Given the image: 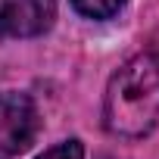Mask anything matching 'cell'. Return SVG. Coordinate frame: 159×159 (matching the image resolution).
<instances>
[{
    "label": "cell",
    "mask_w": 159,
    "mask_h": 159,
    "mask_svg": "<svg viewBox=\"0 0 159 159\" xmlns=\"http://www.w3.org/2000/svg\"><path fill=\"white\" fill-rule=\"evenodd\" d=\"M128 0H72V7L88 19H112L122 13Z\"/></svg>",
    "instance_id": "4"
},
{
    "label": "cell",
    "mask_w": 159,
    "mask_h": 159,
    "mask_svg": "<svg viewBox=\"0 0 159 159\" xmlns=\"http://www.w3.org/2000/svg\"><path fill=\"white\" fill-rule=\"evenodd\" d=\"M159 122V53L131 56L103 97V125L116 137H143Z\"/></svg>",
    "instance_id": "1"
},
{
    "label": "cell",
    "mask_w": 159,
    "mask_h": 159,
    "mask_svg": "<svg viewBox=\"0 0 159 159\" xmlns=\"http://www.w3.org/2000/svg\"><path fill=\"white\" fill-rule=\"evenodd\" d=\"M97 159H116V156H97Z\"/></svg>",
    "instance_id": "6"
},
{
    "label": "cell",
    "mask_w": 159,
    "mask_h": 159,
    "mask_svg": "<svg viewBox=\"0 0 159 159\" xmlns=\"http://www.w3.org/2000/svg\"><path fill=\"white\" fill-rule=\"evenodd\" d=\"M38 159H84V147H81V140L72 137V140H62V143L44 150Z\"/></svg>",
    "instance_id": "5"
},
{
    "label": "cell",
    "mask_w": 159,
    "mask_h": 159,
    "mask_svg": "<svg viewBox=\"0 0 159 159\" xmlns=\"http://www.w3.org/2000/svg\"><path fill=\"white\" fill-rule=\"evenodd\" d=\"M38 106L22 91H0V153L19 156L38 137Z\"/></svg>",
    "instance_id": "2"
},
{
    "label": "cell",
    "mask_w": 159,
    "mask_h": 159,
    "mask_svg": "<svg viewBox=\"0 0 159 159\" xmlns=\"http://www.w3.org/2000/svg\"><path fill=\"white\" fill-rule=\"evenodd\" d=\"M56 19V0H0V34L38 38Z\"/></svg>",
    "instance_id": "3"
}]
</instances>
